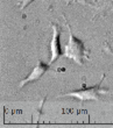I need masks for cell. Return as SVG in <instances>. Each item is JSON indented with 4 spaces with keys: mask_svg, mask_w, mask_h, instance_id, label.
<instances>
[{
    "mask_svg": "<svg viewBox=\"0 0 113 128\" xmlns=\"http://www.w3.org/2000/svg\"><path fill=\"white\" fill-rule=\"evenodd\" d=\"M105 79V74H101L100 80L97 83L96 85L92 86H86L85 84L82 85V88L78 90H73L71 92L64 93V94L60 96V97H69V98H75L77 100H80L82 102H85L87 100H98L100 94H105L108 93V88H103V82Z\"/></svg>",
    "mask_w": 113,
    "mask_h": 128,
    "instance_id": "2",
    "label": "cell"
},
{
    "mask_svg": "<svg viewBox=\"0 0 113 128\" xmlns=\"http://www.w3.org/2000/svg\"><path fill=\"white\" fill-rule=\"evenodd\" d=\"M62 18L64 19V22L67 24L68 30H69V41L65 44L63 56L72 60L73 62H76L79 65H84L85 62L89 60V52L85 48V43L83 40L78 38L71 30V27H70V24L65 16V14H62Z\"/></svg>",
    "mask_w": 113,
    "mask_h": 128,
    "instance_id": "1",
    "label": "cell"
},
{
    "mask_svg": "<svg viewBox=\"0 0 113 128\" xmlns=\"http://www.w3.org/2000/svg\"><path fill=\"white\" fill-rule=\"evenodd\" d=\"M50 26L53 28V37H51V41L49 43V50H50L49 64L53 65L64 54V50L62 49V46H61V36L63 34V29L56 22H50Z\"/></svg>",
    "mask_w": 113,
    "mask_h": 128,
    "instance_id": "3",
    "label": "cell"
},
{
    "mask_svg": "<svg viewBox=\"0 0 113 128\" xmlns=\"http://www.w3.org/2000/svg\"><path fill=\"white\" fill-rule=\"evenodd\" d=\"M17 1H18V5L20 6V10H23L25 8H27V7L29 6L33 1H35V0H17Z\"/></svg>",
    "mask_w": 113,
    "mask_h": 128,
    "instance_id": "7",
    "label": "cell"
},
{
    "mask_svg": "<svg viewBox=\"0 0 113 128\" xmlns=\"http://www.w3.org/2000/svg\"><path fill=\"white\" fill-rule=\"evenodd\" d=\"M99 5L96 6L97 13L96 15L93 16L92 20H96L97 18H101L105 16L106 14H108L111 10H113V0H101L99 1Z\"/></svg>",
    "mask_w": 113,
    "mask_h": 128,
    "instance_id": "5",
    "label": "cell"
},
{
    "mask_svg": "<svg viewBox=\"0 0 113 128\" xmlns=\"http://www.w3.org/2000/svg\"><path fill=\"white\" fill-rule=\"evenodd\" d=\"M93 1H94V2H98V0H93Z\"/></svg>",
    "mask_w": 113,
    "mask_h": 128,
    "instance_id": "8",
    "label": "cell"
},
{
    "mask_svg": "<svg viewBox=\"0 0 113 128\" xmlns=\"http://www.w3.org/2000/svg\"><path fill=\"white\" fill-rule=\"evenodd\" d=\"M67 5H70V4H82V5H85V6H92L96 8L97 5L94 4H91L89 0H65Z\"/></svg>",
    "mask_w": 113,
    "mask_h": 128,
    "instance_id": "6",
    "label": "cell"
},
{
    "mask_svg": "<svg viewBox=\"0 0 113 128\" xmlns=\"http://www.w3.org/2000/svg\"><path fill=\"white\" fill-rule=\"evenodd\" d=\"M51 69V64L49 63H44L43 61H39L36 63V65L33 68V70L30 71V74L27 76L26 78H23L22 80L19 83V88H22L26 85L30 84V83H35L40 79L47 71H49Z\"/></svg>",
    "mask_w": 113,
    "mask_h": 128,
    "instance_id": "4",
    "label": "cell"
}]
</instances>
